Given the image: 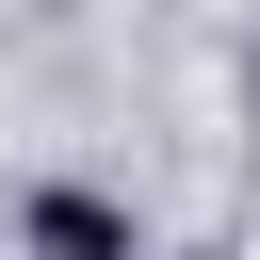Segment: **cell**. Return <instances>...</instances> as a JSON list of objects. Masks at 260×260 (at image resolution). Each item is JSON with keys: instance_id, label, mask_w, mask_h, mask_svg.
Returning <instances> with one entry per match:
<instances>
[{"instance_id": "cell-1", "label": "cell", "mask_w": 260, "mask_h": 260, "mask_svg": "<svg viewBox=\"0 0 260 260\" xmlns=\"http://www.w3.org/2000/svg\"><path fill=\"white\" fill-rule=\"evenodd\" d=\"M16 244H32V260H146L130 195H98V179H32V195H16Z\"/></svg>"}, {"instance_id": "cell-2", "label": "cell", "mask_w": 260, "mask_h": 260, "mask_svg": "<svg viewBox=\"0 0 260 260\" xmlns=\"http://www.w3.org/2000/svg\"><path fill=\"white\" fill-rule=\"evenodd\" d=\"M244 98H260V65H244Z\"/></svg>"}]
</instances>
